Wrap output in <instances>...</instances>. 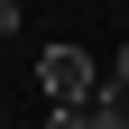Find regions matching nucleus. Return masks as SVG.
Returning <instances> with one entry per match:
<instances>
[{
    "label": "nucleus",
    "instance_id": "nucleus-3",
    "mask_svg": "<svg viewBox=\"0 0 129 129\" xmlns=\"http://www.w3.org/2000/svg\"><path fill=\"white\" fill-rule=\"evenodd\" d=\"M19 9H28V0H0V37H9V28H19Z\"/></svg>",
    "mask_w": 129,
    "mask_h": 129
},
{
    "label": "nucleus",
    "instance_id": "nucleus-1",
    "mask_svg": "<svg viewBox=\"0 0 129 129\" xmlns=\"http://www.w3.org/2000/svg\"><path fill=\"white\" fill-rule=\"evenodd\" d=\"M37 83H46V111H55V102H92L111 74H102V55H83V46H46L37 55Z\"/></svg>",
    "mask_w": 129,
    "mask_h": 129
},
{
    "label": "nucleus",
    "instance_id": "nucleus-2",
    "mask_svg": "<svg viewBox=\"0 0 129 129\" xmlns=\"http://www.w3.org/2000/svg\"><path fill=\"white\" fill-rule=\"evenodd\" d=\"M111 83H120V92H129V37H120V55H111Z\"/></svg>",
    "mask_w": 129,
    "mask_h": 129
}]
</instances>
